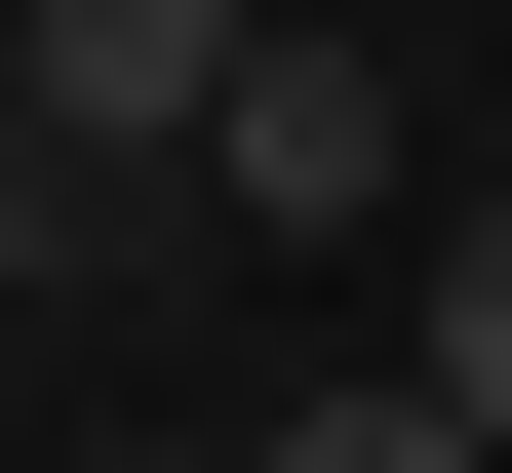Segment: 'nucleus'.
I'll return each instance as SVG.
<instances>
[{"label":"nucleus","instance_id":"nucleus-1","mask_svg":"<svg viewBox=\"0 0 512 473\" xmlns=\"http://www.w3.org/2000/svg\"><path fill=\"white\" fill-rule=\"evenodd\" d=\"M434 158H394V40L355 0H237V79H197V237H394Z\"/></svg>","mask_w":512,"mask_h":473},{"label":"nucleus","instance_id":"nucleus-2","mask_svg":"<svg viewBox=\"0 0 512 473\" xmlns=\"http://www.w3.org/2000/svg\"><path fill=\"white\" fill-rule=\"evenodd\" d=\"M237 473H473V395H434V355H355V395H276Z\"/></svg>","mask_w":512,"mask_h":473},{"label":"nucleus","instance_id":"nucleus-4","mask_svg":"<svg viewBox=\"0 0 512 473\" xmlns=\"http://www.w3.org/2000/svg\"><path fill=\"white\" fill-rule=\"evenodd\" d=\"M0 198H40V158H0Z\"/></svg>","mask_w":512,"mask_h":473},{"label":"nucleus","instance_id":"nucleus-3","mask_svg":"<svg viewBox=\"0 0 512 473\" xmlns=\"http://www.w3.org/2000/svg\"><path fill=\"white\" fill-rule=\"evenodd\" d=\"M394 355H434V395H473V473H512V198H434V316H394Z\"/></svg>","mask_w":512,"mask_h":473}]
</instances>
